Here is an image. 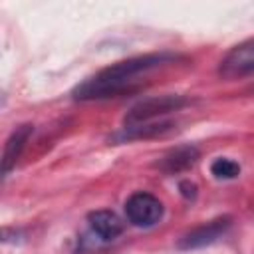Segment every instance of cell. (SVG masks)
I'll list each match as a JSON object with an SVG mask.
<instances>
[{
    "label": "cell",
    "instance_id": "obj_3",
    "mask_svg": "<svg viewBox=\"0 0 254 254\" xmlns=\"http://www.w3.org/2000/svg\"><path fill=\"white\" fill-rule=\"evenodd\" d=\"M125 216L127 220L137 226V228H151L155 224L161 222L163 214H165V206L163 202L151 194V192H145V190H139V192H133L127 200H125Z\"/></svg>",
    "mask_w": 254,
    "mask_h": 254
},
{
    "label": "cell",
    "instance_id": "obj_2",
    "mask_svg": "<svg viewBox=\"0 0 254 254\" xmlns=\"http://www.w3.org/2000/svg\"><path fill=\"white\" fill-rule=\"evenodd\" d=\"M187 103H189V99L183 95H157V97L143 99L129 109V113L125 115L123 127H137V125H145V123L163 121L165 115L183 109Z\"/></svg>",
    "mask_w": 254,
    "mask_h": 254
},
{
    "label": "cell",
    "instance_id": "obj_1",
    "mask_svg": "<svg viewBox=\"0 0 254 254\" xmlns=\"http://www.w3.org/2000/svg\"><path fill=\"white\" fill-rule=\"evenodd\" d=\"M179 58L175 54H145L137 58H129L117 64H111L99 69L95 75L81 81L73 91L71 97L77 101H99L121 97L141 89L143 77L161 69L169 64H175Z\"/></svg>",
    "mask_w": 254,
    "mask_h": 254
},
{
    "label": "cell",
    "instance_id": "obj_7",
    "mask_svg": "<svg viewBox=\"0 0 254 254\" xmlns=\"http://www.w3.org/2000/svg\"><path fill=\"white\" fill-rule=\"evenodd\" d=\"M34 133V127L32 125H20L12 131V135L6 139V145H4V157H2V175L6 177L18 163V159L22 157V151L26 149V143L30 141Z\"/></svg>",
    "mask_w": 254,
    "mask_h": 254
},
{
    "label": "cell",
    "instance_id": "obj_6",
    "mask_svg": "<svg viewBox=\"0 0 254 254\" xmlns=\"http://www.w3.org/2000/svg\"><path fill=\"white\" fill-rule=\"evenodd\" d=\"M87 222H89V228L93 230V234H97L105 242L115 240L123 232V228H125L123 220L113 210H107V208L89 212L87 214Z\"/></svg>",
    "mask_w": 254,
    "mask_h": 254
},
{
    "label": "cell",
    "instance_id": "obj_8",
    "mask_svg": "<svg viewBox=\"0 0 254 254\" xmlns=\"http://www.w3.org/2000/svg\"><path fill=\"white\" fill-rule=\"evenodd\" d=\"M198 159V149L192 145H185V147H177L175 151H171L169 155L163 157L161 161V169L165 173H181L187 171L189 167H192Z\"/></svg>",
    "mask_w": 254,
    "mask_h": 254
},
{
    "label": "cell",
    "instance_id": "obj_10",
    "mask_svg": "<svg viewBox=\"0 0 254 254\" xmlns=\"http://www.w3.org/2000/svg\"><path fill=\"white\" fill-rule=\"evenodd\" d=\"M179 189H181L183 196H187V198H194V196H196V185L190 183V181H183V183L179 185Z\"/></svg>",
    "mask_w": 254,
    "mask_h": 254
},
{
    "label": "cell",
    "instance_id": "obj_9",
    "mask_svg": "<svg viewBox=\"0 0 254 254\" xmlns=\"http://www.w3.org/2000/svg\"><path fill=\"white\" fill-rule=\"evenodd\" d=\"M210 173L214 175V179H222V181H230V179H236L240 175V165L232 159H226V157H218L212 161L210 165Z\"/></svg>",
    "mask_w": 254,
    "mask_h": 254
},
{
    "label": "cell",
    "instance_id": "obj_4",
    "mask_svg": "<svg viewBox=\"0 0 254 254\" xmlns=\"http://www.w3.org/2000/svg\"><path fill=\"white\" fill-rule=\"evenodd\" d=\"M218 75L222 79H242L254 75V38L244 40L228 50L218 64Z\"/></svg>",
    "mask_w": 254,
    "mask_h": 254
},
{
    "label": "cell",
    "instance_id": "obj_5",
    "mask_svg": "<svg viewBox=\"0 0 254 254\" xmlns=\"http://www.w3.org/2000/svg\"><path fill=\"white\" fill-rule=\"evenodd\" d=\"M232 226V216L224 214V216H216L192 230H189L185 236L179 238V248L181 250H192V248H202L208 244H214L220 236L226 234V230Z\"/></svg>",
    "mask_w": 254,
    "mask_h": 254
}]
</instances>
